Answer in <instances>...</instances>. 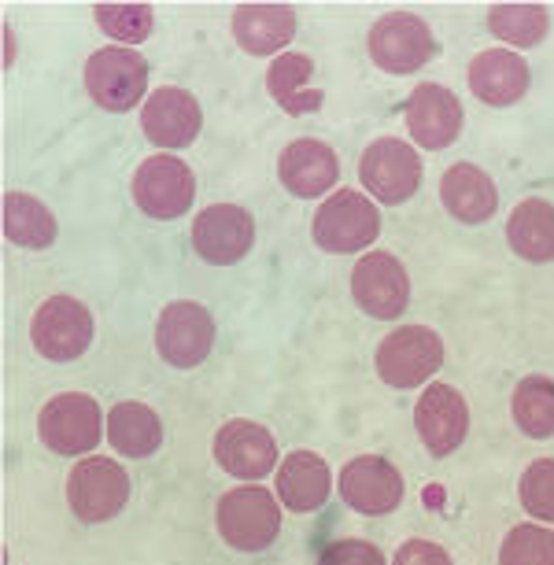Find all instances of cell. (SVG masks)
Returning a JSON list of instances; mask_svg holds the SVG:
<instances>
[{"label": "cell", "instance_id": "obj_1", "mask_svg": "<svg viewBox=\"0 0 554 565\" xmlns=\"http://www.w3.org/2000/svg\"><path fill=\"white\" fill-rule=\"evenodd\" d=\"M315 244L329 255L366 252L381 233V211L359 189H337L315 211Z\"/></svg>", "mask_w": 554, "mask_h": 565}, {"label": "cell", "instance_id": "obj_2", "mask_svg": "<svg viewBox=\"0 0 554 565\" xmlns=\"http://www.w3.org/2000/svg\"><path fill=\"white\" fill-rule=\"evenodd\" d=\"M277 532H281V503L270 488L241 484L219 499V536L233 551L259 554L277 540Z\"/></svg>", "mask_w": 554, "mask_h": 565}, {"label": "cell", "instance_id": "obj_3", "mask_svg": "<svg viewBox=\"0 0 554 565\" xmlns=\"http://www.w3.org/2000/svg\"><path fill=\"white\" fill-rule=\"evenodd\" d=\"M377 377L388 388H422L444 366V340L429 326H403L377 344L374 355Z\"/></svg>", "mask_w": 554, "mask_h": 565}, {"label": "cell", "instance_id": "obj_4", "mask_svg": "<svg viewBox=\"0 0 554 565\" xmlns=\"http://www.w3.org/2000/svg\"><path fill=\"white\" fill-rule=\"evenodd\" d=\"M67 503L85 525H104L130 503V473L104 455L78 458V466L67 473Z\"/></svg>", "mask_w": 554, "mask_h": 565}, {"label": "cell", "instance_id": "obj_5", "mask_svg": "<svg viewBox=\"0 0 554 565\" xmlns=\"http://www.w3.org/2000/svg\"><path fill=\"white\" fill-rule=\"evenodd\" d=\"M38 436L49 451L82 458L100 444L104 436V411L100 403L85 392H60L38 414Z\"/></svg>", "mask_w": 554, "mask_h": 565}, {"label": "cell", "instance_id": "obj_6", "mask_svg": "<svg viewBox=\"0 0 554 565\" xmlns=\"http://www.w3.org/2000/svg\"><path fill=\"white\" fill-rule=\"evenodd\" d=\"M85 89L104 111H134L148 93V60L126 45L97 49L85 63Z\"/></svg>", "mask_w": 554, "mask_h": 565}, {"label": "cell", "instance_id": "obj_7", "mask_svg": "<svg viewBox=\"0 0 554 565\" xmlns=\"http://www.w3.org/2000/svg\"><path fill=\"white\" fill-rule=\"evenodd\" d=\"M196 200V174L185 159L156 152L148 156L134 174V204L145 211L148 218L170 222L193 211Z\"/></svg>", "mask_w": 554, "mask_h": 565}, {"label": "cell", "instance_id": "obj_8", "mask_svg": "<svg viewBox=\"0 0 554 565\" xmlns=\"http://www.w3.org/2000/svg\"><path fill=\"white\" fill-rule=\"evenodd\" d=\"M211 348H215V318H211L204 303L174 300L159 311L156 351L167 366L193 370L211 355Z\"/></svg>", "mask_w": 554, "mask_h": 565}, {"label": "cell", "instance_id": "obj_9", "mask_svg": "<svg viewBox=\"0 0 554 565\" xmlns=\"http://www.w3.org/2000/svg\"><path fill=\"white\" fill-rule=\"evenodd\" d=\"M370 60L385 74H414L436 56L429 23L414 12H388L370 26Z\"/></svg>", "mask_w": 554, "mask_h": 565}, {"label": "cell", "instance_id": "obj_10", "mask_svg": "<svg viewBox=\"0 0 554 565\" xmlns=\"http://www.w3.org/2000/svg\"><path fill=\"white\" fill-rule=\"evenodd\" d=\"M359 181L377 204H403L422 185V156L399 137H377L359 159Z\"/></svg>", "mask_w": 554, "mask_h": 565}, {"label": "cell", "instance_id": "obj_11", "mask_svg": "<svg viewBox=\"0 0 554 565\" xmlns=\"http://www.w3.org/2000/svg\"><path fill=\"white\" fill-rule=\"evenodd\" d=\"M351 300L362 315L392 322L411 303V277L392 252H366L351 270Z\"/></svg>", "mask_w": 554, "mask_h": 565}, {"label": "cell", "instance_id": "obj_12", "mask_svg": "<svg viewBox=\"0 0 554 565\" xmlns=\"http://www.w3.org/2000/svg\"><path fill=\"white\" fill-rule=\"evenodd\" d=\"M30 340L38 355L52 362H74L82 359L93 344V315L89 307L74 296H52L38 307L30 322Z\"/></svg>", "mask_w": 554, "mask_h": 565}, {"label": "cell", "instance_id": "obj_13", "mask_svg": "<svg viewBox=\"0 0 554 565\" xmlns=\"http://www.w3.org/2000/svg\"><path fill=\"white\" fill-rule=\"evenodd\" d=\"M215 462L226 469L230 477H241L248 484H259L263 477H270L277 466V440L274 433L259 422L233 418L215 433Z\"/></svg>", "mask_w": 554, "mask_h": 565}, {"label": "cell", "instance_id": "obj_14", "mask_svg": "<svg viewBox=\"0 0 554 565\" xmlns=\"http://www.w3.org/2000/svg\"><path fill=\"white\" fill-rule=\"evenodd\" d=\"M403 492L407 484H403L399 469L381 455H359L340 469V495L355 514H392L403 503Z\"/></svg>", "mask_w": 554, "mask_h": 565}, {"label": "cell", "instance_id": "obj_15", "mask_svg": "<svg viewBox=\"0 0 554 565\" xmlns=\"http://www.w3.org/2000/svg\"><path fill=\"white\" fill-rule=\"evenodd\" d=\"M255 218L241 204H211L193 218V248L211 266H233L252 252Z\"/></svg>", "mask_w": 554, "mask_h": 565}, {"label": "cell", "instance_id": "obj_16", "mask_svg": "<svg viewBox=\"0 0 554 565\" xmlns=\"http://www.w3.org/2000/svg\"><path fill=\"white\" fill-rule=\"evenodd\" d=\"M414 429H418L422 444L429 447L433 458H447L458 451L470 433V407H466V396L455 385H429L418 396V407H414Z\"/></svg>", "mask_w": 554, "mask_h": 565}, {"label": "cell", "instance_id": "obj_17", "mask_svg": "<svg viewBox=\"0 0 554 565\" xmlns=\"http://www.w3.org/2000/svg\"><path fill=\"white\" fill-rule=\"evenodd\" d=\"M200 126H204V111L189 89L163 85V89L148 93L141 108V130L156 148H170V152L189 148L200 137Z\"/></svg>", "mask_w": 554, "mask_h": 565}, {"label": "cell", "instance_id": "obj_18", "mask_svg": "<svg viewBox=\"0 0 554 565\" xmlns=\"http://www.w3.org/2000/svg\"><path fill=\"white\" fill-rule=\"evenodd\" d=\"M403 119H407L414 145L440 152V148L455 145V137L462 134V104H458V97L447 85L422 82L407 97Z\"/></svg>", "mask_w": 554, "mask_h": 565}, {"label": "cell", "instance_id": "obj_19", "mask_svg": "<svg viewBox=\"0 0 554 565\" xmlns=\"http://www.w3.org/2000/svg\"><path fill=\"white\" fill-rule=\"evenodd\" d=\"M277 178L296 200H318L333 193L340 178L337 152L318 137H300L277 156Z\"/></svg>", "mask_w": 554, "mask_h": 565}, {"label": "cell", "instance_id": "obj_20", "mask_svg": "<svg viewBox=\"0 0 554 565\" xmlns=\"http://www.w3.org/2000/svg\"><path fill=\"white\" fill-rule=\"evenodd\" d=\"M532 71L514 49H484L470 63V89L488 108H510L529 93Z\"/></svg>", "mask_w": 554, "mask_h": 565}, {"label": "cell", "instance_id": "obj_21", "mask_svg": "<svg viewBox=\"0 0 554 565\" xmlns=\"http://www.w3.org/2000/svg\"><path fill=\"white\" fill-rule=\"evenodd\" d=\"M274 484L281 507H289L292 514H315L333 492V469L315 451H289V458H281L277 466Z\"/></svg>", "mask_w": 554, "mask_h": 565}, {"label": "cell", "instance_id": "obj_22", "mask_svg": "<svg viewBox=\"0 0 554 565\" xmlns=\"http://www.w3.org/2000/svg\"><path fill=\"white\" fill-rule=\"evenodd\" d=\"M233 38L248 56H281L296 38L292 4H237L233 12Z\"/></svg>", "mask_w": 554, "mask_h": 565}, {"label": "cell", "instance_id": "obj_23", "mask_svg": "<svg viewBox=\"0 0 554 565\" xmlns=\"http://www.w3.org/2000/svg\"><path fill=\"white\" fill-rule=\"evenodd\" d=\"M440 200L451 211V218L466 222V226H481L496 215L499 207V189L488 170L477 163H455L444 170L440 178Z\"/></svg>", "mask_w": 554, "mask_h": 565}, {"label": "cell", "instance_id": "obj_24", "mask_svg": "<svg viewBox=\"0 0 554 565\" xmlns=\"http://www.w3.org/2000/svg\"><path fill=\"white\" fill-rule=\"evenodd\" d=\"M315 74V60L307 52H281L270 67H266V89L277 100V108L289 115H311L326 104L322 89H307Z\"/></svg>", "mask_w": 554, "mask_h": 565}, {"label": "cell", "instance_id": "obj_25", "mask_svg": "<svg viewBox=\"0 0 554 565\" xmlns=\"http://www.w3.org/2000/svg\"><path fill=\"white\" fill-rule=\"evenodd\" d=\"M507 241L518 259L525 263H554V204L529 196L510 211Z\"/></svg>", "mask_w": 554, "mask_h": 565}, {"label": "cell", "instance_id": "obj_26", "mask_svg": "<svg viewBox=\"0 0 554 565\" xmlns=\"http://www.w3.org/2000/svg\"><path fill=\"white\" fill-rule=\"evenodd\" d=\"M108 440L122 458H152L163 447V422L137 399L115 403L108 414Z\"/></svg>", "mask_w": 554, "mask_h": 565}, {"label": "cell", "instance_id": "obj_27", "mask_svg": "<svg viewBox=\"0 0 554 565\" xmlns=\"http://www.w3.org/2000/svg\"><path fill=\"white\" fill-rule=\"evenodd\" d=\"M4 237L15 244V248H49L52 241H56V215L41 204L38 196L30 193H4Z\"/></svg>", "mask_w": 554, "mask_h": 565}, {"label": "cell", "instance_id": "obj_28", "mask_svg": "<svg viewBox=\"0 0 554 565\" xmlns=\"http://www.w3.org/2000/svg\"><path fill=\"white\" fill-rule=\"evenodd\" d=\"M510 414H514L518 429L532 436V440H547V436H554V377L529 373V377L514 388Z\"/></svg>", "mask_w": 554, "mask_h": 565}, {"label": "cell", "instance_id": "obj_29", "mask_svg": "<svg viewBox=\"0 0 554 565\" xmlns=\"http://www.w3.org/2000/svg\"><path fill=\"white\" fill-rule=\"evenodd\" d=\"M488 30L510 49H536L551 30V12L543 4H492Z\"/></svg>", "mask_w": 554, "mask_h": 565}, {"label": "cell", "instance_id": "obj_30", "mask_svg": "<svg viewBox=\"0 0 554 565\" xmlns=\"http://www.w3.org/2000/svg\"><path fill=\"white\" fill-rule=\"evenodd\" d=\"M499 565H554V532L547 525H514L499 547Z\"/></svg>", "mask_w": 554, "mask_h": 565}, {"label": "cell", "instance_id": "obj_31", "mask_svg": "<svg viewBox=\"0 0 554 565\" xmlns=\"http://www.w3.org/2000/svg\"><path fill=\"white\" fill-rule=\"evenodd\" d=\"M93 15H97L100 30L115 41H122L126 49L130 45H141L152 34V8L148 4H97L93 8Z\"/></svg>", "mask_w": 554, "mask_h": 565}, {"label": "cell", "instance_id": "obj_32", "mask_svg": "<svg viewBox=\"0 0 554 565\" xmlns=\"http://www.w3.org/2000/svg\"><path fill=\"white\" fill-rule=\"evenodd\" d=\"M521 507L525 514H532L540 525H554V458H536L525 477L518 484Z\"/></svg>", "mask_w": 554, "mask_h": 565}, {"label": "cell", "instance_id": "obj_33", "mask_svg": "<svg viewBox=\"0 0 554 565\" xmlns=\"http://www.w3.org/2000/svg\"><path fill=\"white\" fill-rule=\"evenodd\" d=\"M318 565H388L377 543L366 540H333L318 554Z\"/></svg>", "mask_w": 554, "mask_h": 565}, {"label": "cell", "instance_id": "obj_34", "mask_svg": "<svg viewBox=\"0 0 554 565\" xmlns=\"http://www.w3.org/2000/svg\"><path fill=\"white\" fill-rule=\"evenodd\" d=\"M392 565H455V562H451V554L440 547V543H433V540H407L396 551Z\"/></svg>", "mask_w": 554, "mask_h": 565}]
</instances>
